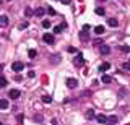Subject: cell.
I'll list each match as a JSON object with an SVG mask.
<instances>
[{"instance_id": "cell-1", "label": "cell", "mask_w": 130, "mask_h": 125, "mask_svg": "<svg viewBox=\"0 0 130 125\" xmlns=\"http://www.w3.org/2000/svg\"><path fill=\"white\" fill-rule=\"evenodd\" d=\"M23 68H24V63L23 62H13V63H11V70H13L15 73H20Z\"/></svg>"}, {"instance_id": "cell-2", "label": "cell", "mask_w": 130, "mask_h": 125, "mask_svg": "<svg viewBox=\"0 0 130 125\" xmlns=\"http://www.w3.org/2000/svg\"><path fill=\"white\" fill-rule=\"evenodd\" d=\"M42 41L46 42V44H54L55 42V39H54V34H51V33H46L42 36Z\"/></svg>"}, {"instance_id": "cell-3", "label": "cell", "mask_w": 130, "mask_h": 125, "mask_svg": "<svg viewBox=\"0 0 130 125\" xmlns=\"http://www.w3.org/2000/svg\"><path fill=\"white\" fill-rule=\"evenodd\" d=\"M65 84H67L70 90H75L76 86H78V81H76L75 78H67V81H65Z\"/></svg>"}, {"instance_id": "cell-4", "label": "cell", "mask_w": 130, "mask_h": 125, "mask_svg": "<svg viewBox=\"0 0 130 125\" xmlns=\"http://www.w3.org/2000/svg\"><path fill=\"white\" fill-rule=\"evenodd\" d=\"M73 63H75L76 67H81L85 63V60H83V54L81 52H78V57H75V60H73Z\"/></svg>"}, {"instance_id": "cell-5", "label": "cell", "mask_w": 130, "mask_h": 125, "mask_svg": "<svg viewBox=\"0 0 130 125\" xmlns=\"http://www.w3.org/2000/svg\"><path fill=\"white\" fill-rule=\"evenodd\" d=\"M8 98H10V99H18L20 98V91L18 90H10V93H8Z\"/></svg>"}, {"instance_id": "cell-6", "label": "cell", "mask_w": 130, "mask_h": 125, "mask_svg": "<svg viewBox=\"0 0 130 125\" xmlns=\"http://www.w3.org/2000/svg\"><path fill=\"white\" fill-rule=\"evenodd\" d=\"M109 68H111V63H109V62H103V63L99 65V72H103V73H106V72H107Z\"/></svg>"}, {"instance_id": "cell-7", "label": "cell", "mask_w": 130, "mask_h": 125, "mask_svg": "<svg viewBox=\"0 0 130 125\" xmlns=\"http://www.w3.org/2000/svg\"><path fill=\"white\" fill-rule=\"evenodd\" d=\"M99 52H101V54H109V52H111V47L101 44V46H99Z\"/></svg>"}, {"instance_id": "cell-8", "label": "cell", "mask_w": 130, "mask_h": 125, "mask_svg": "<svg viewBox=\"0 0 130 125\" xmlns=\"http://www.w3.org/2000/svg\"><path fill=\"white\" fill-rule=\"evenodd\" d=\"M96 120H98L99 123H106V122H107V117H106L104 114H98V115H96Z\"/></svg>"}, {"instance_id": "cell-9", "label": "cell", "mask_w": 130, "mask_h": 125, "mask_svg": "<svg viewBox=\"0 0 130 125\" xmlns=\"http://www.w3.org/2000/svg\"><path fill=\"white\" fill-rule=\"evenodd\" d=\"M8 106H10V104H8L7 99H0V109H2V111H7Z\"/></svg>"}, {"instance_id": "cell-10", "label": "cell", "mask_w": 130, "mask_h": 125, "mask_svg": "<svg viewBox=\"0 0 130 125\" xmlns=\"http://www.w3.org/2000/svg\"><path fill=\"white\" fill-rule=\"evenodd\" d=\"M107 25L111 26V28H117V25H119V21H117L116 18H109V20H107Z\"/></svg>"}, {"instance_id": "cell-11", "label": "cell", "mask_w": 130, "mask_h": 125, "mask_svg": "<svg viewBox=\"0 0 130 125\" xmlns=\"http://www.w3.org/2000/svg\"><path fill=\"white\" fill-rule=\"evenodd\" d=\"M101 81H103L104 84H109V83H112V78L109 75H103V78H101Z\"/></svg>"}, {"instance_id": "cell-12", "label": "cell", "mask_w": 130, "mask_h": 125, "mask_svg": "<svg viewBox=\"0 0 130 125\" xmlns=\"http://www.w3.org/2000/svg\"><path fill=\"white\" fill-rule=\"evenodd\" d=\"M104 31H106V29H104V26H101V25L94 28V33H96L98 36H101V34H104Z\"/></svg>"}, {"instance_id": "cell-13", "label": "cell", "mask_w": 130, "mask_h": 125, "mask_svg": "<svg viewBox=\"0 0 130 125\" xmlns=\"http://www.w3.org/2000/svg\"><path fill=\"white\" fill-rule=\"evenodd\" d=\"M0 26L2 28L8 26V16H0Z\"/></svg>"}, {"instance_id": "cell-14", "label": "cell", "mask_w": 130, "mask_h": 125, "mask_svg": "<svg viewBox=\"0 0 130 125\" xmlns=\"http://www.w3.org/2000/svg\"><path fill=\"white\" fill-rule=\"evenodd\" d=\"M44 13H46V10H44V8H41V7L34 10V15H36V16H44Z\"/></svg>"}, {"instance_id": "cell-15", "label": "cell", "mask_w": 130, "mask_h": 125, "mask_svg": "<svg viewBox=\"0 0 130 125\" xmlns=\"http://www.w3.org/2000/svg\"><path fill=\"white\" fill-rule=\"evenodd\" d=\"M7 84H8L7 78H5V76H2V75H0V88H7Z\"/></svg>"}, {"instance_id": "cell-16", "label": "cell", "mask_w": 130, "mask_h": 125, "mask_svg": "<svg viewBox=\"0 0 130 125\" xmlns=\"http://www.w3.org/2000/svg\"><path fill=\"white\" fill-rule=\"evenodd\" d=\"M42 102H44V104H49V102H52V96H49V94H44V96H42Z\"/></svg>"}, {"instance_id": "cell-17", "label": "cell", "mask_w": 130, "mask_h": 125, "mask_svg": "<svg viewBox=\"0 0 130 125\" xmlns=\"http://www.w3.org/2000/svg\"><path fill=\"white\" fill-rule=\"evenodd\" d=\"M80 39H81V41H88V31H81V33H80Z\"/></svg>"}, {"instance_id": "cell-18", "label": "cell", "mask_w": 130, "mask_h": 125, "mask_svg": "<svg viewBox=\"0 0 130 125\" xmlns=\"http://www.w3.org/2000/svg\"><path fill=\"white\" fill-rule=\"evenodd\" d=\"M86 119H94V111H93V109H89V111H86Z\"/></svg>"}, {"instance_id": "cell-19", "label": "cell", "mask_w": 130, "mask_h": 125, "mask_svg": "<svg viewBox=\"0 0 130 125\" xmlns=\"http://www.w3.org/2000/svg\"><path fill=\"white\" fill-rule=\"evenodd\" d=\"M36 55H38V52H36L34 49H29V50H28V57H29V59H34Z\"/></svg>"}, {"instance_id": "cell-20", "label": "cell", "mask_w": 130, "mask_h": 125, "mask_svg": "<svg viewBox=\"0 0 130 125\" xmlns=\"http://www.w3.org/2000/svg\"><path fill=\"white\" fill-rule=\"evenodd\" d=\"M32 13H34V11H32L29 7H26V8H24V16H31Z\"/></svg>"}, {"instance_id": "cell-21", "label": "cell", "mask_w": 130, "mask_h": 125, "mask_svg": "<svg viewBox=\"0 0 130 125\" xmlns=\"http://www.w3.org/2000/svg\"><path fill=\"white\" fill-rule=\"evenodd\" d=\"M117 120H119V119H117V115H111V117L107 119V122H111V123H117Z\"/></svg>"}, {"instance_id": "cell-22", "label": "cell", "mask_w": 130, "mask_h": 125, "mask_svg": "<svg viewBox=\"0 0 130 125\" xmlns=\"http://www.w3.org/2000/svg\"><path fill=\"white\" fill-rule=\"evenodd\" d=\"M62 31H63V28H62V25H59V26H55V28H54V33H55V34L62 33Z\"/></svg>"}, {"instance_id": "cell-23", "label": "cell", "mask_w": 130, "mask_h": 125, "mask_svg": "<svg viewBox=\"0 0 130 125\" xmlns=\"http://www.w3.org/2000/svg\"><path fill=\"white\" fill-rule=\"evenodd\" d=\"M28 26H29V23H28V21H23V23H21V25H20V26H18V29H26V28H28Z\"/></svg>"}, {"instance_id": "cell-24", "label": "cell", "mask_w": 130, "mask_h": 125, "mask_svg": "<svg viewBox=\"0 0 130 125\" xmlns=\"http://www.w3.org/2000/svg\"><path fill=\"white\" fill-rule=\"evenodd\" d=\"M106 13V10L103 8V7H98V8H96V15H104Z\"/></svg>"}, {"instance_id": "cell-25", "label": "cell", "mask_w": 130, "mask_h": 125, "mask_svg": "<svg viewBox=\"0 0 130 125\" xmlns=\"http://www.w3.org/2000/svg\"><path fill=\"white\" fill-rule=\"evenodd\" d=\"M47 13L51 15V16H54V15H57V11H55L54 8H52V7H49V8H47Z\"/></svg>"}, {"instance_id": "cell-26", "label": "cell", "mask_w": 130, "mask_h": 125, "mask_svg": "<svg viewBox=\"0 0 130 125\" xmlns=\"http://www.w3.org/2000/svg\"><path fill=\"white\" fill-rule=\"evenodd\" d=\"M51 62H52V63H59V62H60V57H59V55H55V57H51Z\"/></svg>"}, {"instance_id": "cell-27", "label": "cell", "mask_w": 130, "mask_h": 125, "mask_svg": "<svg viewBox=\"0 0 130 125\" xmlns=\"http://www.w3.org/2000/svg\"><path fill=\"white\" fill-rule=\"evenodd\" d=\"M34 122L41 123V122H42V115H38V114H36V115H34Z\"/></svg>"}, {"instance_id": "cell-28", "label": "cell", "mask_w": 130, "mask_h": 125, "mask_svg": "<svg viewBox=\"0 0 130 125\" xmlns=\"http://www.w3.org/2000/svg\"><path fill=\"white\" fill-rule=\"evenodd\" d=\"M119 49H120L122 52H130V47H128V46H120Z\"/></svg>"}, {"instance_id": "cell-29", "label": "cell", "mask_w": 130, "mask_h": 125, "mask_svg": "<svg viewBox=\"0 0 130 125\" xmlns=\"http://www.w3.org/2000/svg\"><path fill=\"white\" fill-rule=\"evenodd\" d=\"M42 26L44 28H51V21H49V20H44V21H42Z\"/></svg>"}, {"instance_id": "cell-30", "label": "cell", "mask_w": 130, "mask_h": 125, "mask_svg": "<svg viewBox=\"0 0 130 125\" xmlns=\"http://www.w3.org/2000/svg\"><path fill=\"white\" fill-rule=\"evenodd\" d=\"M23 119H24V115H23V114H18V115H16V120H18L20 123L23 122Z\"/></svg>"}, {"instance_id": "cell-31", "label": "cell", "mask_w": 130, "mask_h": 125, "mask_svg": "<svg viewBox=\"0 0 130 125\" xmlns=\"http://www.w3.org/2000/svg\"><path fill=\"white\" fill-rule=\"evenodd\" d=\"M122 68H124V70H130V62H125L124 65H122Z\"/></svg>"}, {"instance_id": "cell-32", "label": "cell", "mask_w": 130, "mask_h": 125, "mask_svg": "<svg viewBox=\"0 0 130 125\" xmlns=\"http://www.w3.org/2000/svg\"><path fill=\"white\" fill-rule=\"evenodd\" d=\"M60 3H63V5H70L72 0H60Z\"/></svg>"}, {"instance_id": "cell-33", "label": "cell", "mask_w": 130, "mask_h": 125, "mask_svg": "<svg viewBox=\"0 0 130 125\" xmlns=\"http://www.w3.org/2000/svg\"><path fill=\"white\" fill-rule=\"evenodd\" d=\"M28 76H29V78H34V76H36V73H34V72H28Z\"/></svg>"}, {"instance_id": "cell-34", "label": "cell", "mask_w": 130, "mask_h": 125, "mask_svg": "<svg viewBox=\"0 0 130 125\" xmlns=\"http://www.w3.org/2000/svg\"><path fill=\"white\" fill-rule=\"evenodd\" d=\"M93 44H94V46H101V39H96V41L93 42Z\"/></svg>"}, {"instance_id": "cell-35", "label": "cell", "mask_w": 130, "mask_h": 125, "mask_svg": "<svg viewBox=\"0 0 130 125\" xmlns=\"http://www.w3.org/2000/svg\"><path fill=\"white\" fill-rule=\"evenodd\" d=\"M83 31H89V25H85L83 26Z\"/></svg>"}, {"instance_id": "cell-36", "label": "cell", "mask_w": 130, "mask_h": 125, "mask_svg": "<svg viewBox=\"0 0 130 125\" xmlns=\"http://www.w3.org/2000/svg\"><path fill=\"white\" fill-rule=\"evenodd\" d=\"M104 125H114V123H111V122H106V123H104Z\"/></svg>"}, {"instance_id": "cell-37", "label": "cell", "mask_w": 130, "mask_h": 125, "mask_svg": "<svg viewBox=\"0 0 130 125\" xmlns=\"http://www.w3.org/2000/svg\"><path fill=\"white\" fill-rule=\"evenodd\" d=\"M98 2H106V0H98Z\"/></svg>"}, {"instance_id": "cell-38", "label": "cell", "mask_w": 130, "mask_h": 125, "mask_svg": "<svg viewBox=\"0 0 130 125\" xmlns=\"http://www.w3.org/2000/svg\"><path fill=\"white\" fill-rule=\"evenodd\" d=\"M0 125H3V123H2V122H0Z\"/></svg>"}, {"instance_id": "cell-39", "label": "cell", "mask_w": 130, "mask_h": 125, "mask_svg": "<svg viewBox=\"0 0 130 125\" xmlns=\"http://www.w3.org/2000/svg\"><path fill=\"white\" fill-rule=\"evenodd\" d=\"M7 2H10V0H7Z\"/></svg>"}, {"instance_id": "cell-40", "label": "cell", "mask_w": 130, "mask_h": 125, "mask_svg": "<svg viewBox=\"0 0 130 125\" xmlns=\"http://www.w3.org/2000/svg\"><path fill=\"white\" fill-rule=\"evenodd\" d=\"M0 3H2V0H0Z\"/></svg>"}]
</instances>
